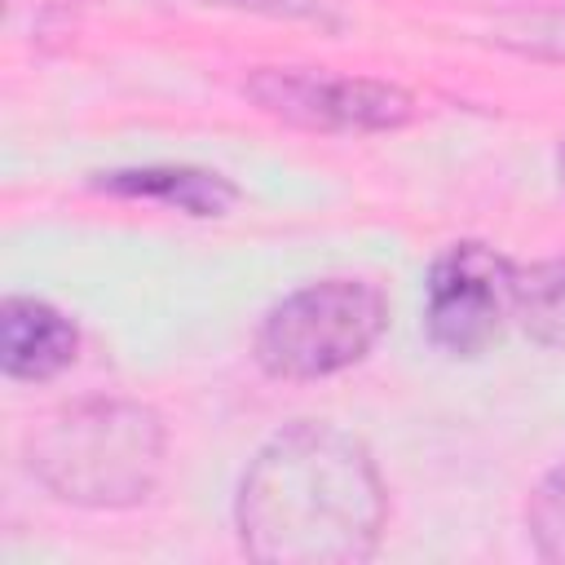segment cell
Returning <instances> with one entry per match:
<instances>
[{"label": "cell", "mask_w": 565, "mask_h": 565, "mask_svg": "<svg viewBox=\"0 0 565 565\" xmlns=\"http://www.w3.org/2000/svg\"><path fill=\"white\" fill-rule=\"evenodd\" d=\"M388 494L371 450L318 419L274 433L234 494V530L260 565H358L375 556Z\"/></svg>", "instance_id": "obj_1"}, {"label": "cell", "mask_w": 565, "mask_h": 565, "mask_svg": "<svg viewBox=\"0 0 565 565\" xmlns=\"http://www.w3.org/2000/svg\"><path fill=\"white\" fill-rule=\"evenodd\" d=\"M163 419L146 402L88 397L49 415L31 441V477L75 508L146 503L163 472Z\"/></svg>", "instance_id": "obj_2"}, {"label": "cell", "mask_w": 565, "mask_h": 565, "mask_svg": "<svg viewBox=\"0 0 565 565\" xmlns=\"http://www.w3.org/2000/svg\"><path fill=\"white\" fill-rule=\"evenodd\" d=\"M388 327V300L366 278H318L287 291L256 327V366L274 380H322L362 362Z\"/></svg>", "instance_id": "obj_3"}, {"label": "cell", "mask_w": 565, "mask_h": 565, "mask_svg": "<svg viewBox=\"0 0 565 565\" xmlns=\"http://www.w3.org/2000/svg\"><path fill=\"white\" fill-rule=\"evenodd\" d=\"M243 93L274 119L309 132H397L415 119V97L393 79L331 75L309 66H256Z\"/></svg>", "instance_id": "obj_4"}, {"label": "cell", "mask_w": 565, "mask_h": 565, "mask_svg": "<svg viewBox=\"0 0 565 565\" xmlns=\"http://www.w3.org/2000/svg\"><path fill=\"white\" fill-rule=\"evenodd\" d=\"M516 265L486 243H450L424 282V335L446 358H481L512 318Z\"/></svg>", "instance_id": "obj_5"}, {"label": "cell", "mask_w": 565, "mask_h": 565, "mask_svg": "<svg viewBox=\"0 0 565 565\" xmlns=\"http://www.w3.org/2000/svg\"><path fill=\"white\" fill-rule=\"evenodd\" d=\"M79 331L75 322L35 296H9L0 305V366L9 380L40 384L62 375L75 362Z\"/></svg>", "instance_id": "obj_6"}, {"label": "cell", "mask_w": 565, "mask_h": 565, "mask_svg": "<svg viewBox=\"0 0 565 565\" xmlns=\"http://www.w3.org/2000/svg\"><path fill=\"white\" fill-rule=\"evenodd\" d=\"M93 190L115 194V199L177 207L185 216H225L238 203V185L230 177L207 172V168H185V163H146V168L97 172Z\"/></svg>", "instance_id": "obj_7"}, {"label": "cell", "mask_w": 565, "mask_h": 565, "mask_svg": "<svg viewBox=\"0 0 565 565\" xmlns=\"http://www.w3.org/2000/svg\"><path fill=\"white\" fill-rule=\"evenodd\" d=\"M512 318L521 322V331L534 344L565 353V256L516 265Z\"/></svg>", "instance_id": "obj_8"}, {"label": "cell", "mask_w": 565, "mask_h": 565, "mask_svg": "<svg viewBox=\"0 0 565 565\" xmlns=\"http://www.w3.org/2000/svg\"><path fill=\"white\" fill-rule=\"evenodd\" d=\"M525 525H530L534 552L552 565H565V463L534 486L525 503Z\"/></svg>", "instance_id": "obj_9"}, {"label": "cell", "mask_w": 565, "mask_h": 565, "mask_svg": "<svg viewBox=\"0 0 565 565\" xmlns=\"http://www.w3.org/2000/svg\"><path fill=\"white\" fill-rule=\"evenodd\" d=\"M556 172H561V190H565V141H561V150H556Z\"/></svg>", "instance_id": "obj_10"}, {"label": "cell", "mask_w": 565, "mask_h": 565, "mask_svg": "<svg viewBox=\"0 0 565 565\" xmlns=\"http://www.w3.org/2000/svg\"><path fill=\"white\" fill-rule=\"evenodd\" d=\"M230 4H274L278 9V0H230Z\"/></svg>", "instance_id": "obj_11"}]
</instances>
